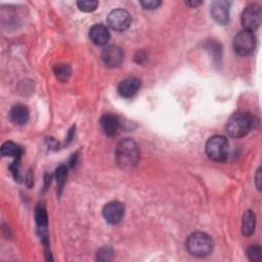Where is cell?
Returning <instances> with one entry per match:
<instances>
[{"label": "cell", "mask_w": 262, "mask_h": 262, "mask_svg": "<svg viewBox=\"0 0 262 262\" xmlns=\"http://www.w3.org/2000/svg\"><path fill=\"white\" fill-rule=\"evenodd\" d=\"M77 5L80 10L84 12H91L96 9L98 2L94 0H80L77 2Z\"/></svg>", "instance_id": "obj_21"}, {"label": "cell", "mask_w": 262, "mask_h": 262, "mask_svg": "<svg viewBox=\"0 0 262 262\" xmlns=\"http://www.w3.org/2000/svg\"><path fill=\"white\" fill-rule=\"evenodd\" d=\"M99 124L103 133L108 137L115 136L120 127V122L118 118L113 114H104L100 118Z\"/></svg>", "instance_id": "obj_13"}, {"label": "cell", "mask_w": 262, "mask_h": 262, "mask_svg": "<svg viewBox=\"0 0 262 262\" xmlns=\"http://www.w3.org/2000/svg\"><path fill=\"white\" fill-rule=\"evenodd\" d=\"M1 154L4 157H11L15 160H19L23 149L18 144L12 141H5L1 146Z\"/></svg>", "instance_id": "obj_16"}, {"label": "cell", "mask_w": 262, "mask_h": 262, "mask_svg": "<svg viewBox=\"0 0 262 262\" xmlns=\"http://www.w3.org/2000/svg\"><path fill=\"white\" fill-rule=\"evenodd\" d=\"M9 118L15 125H25L30 118L29 110L24 104H15L9 111Z\"/></svg>", "instance_id": "obj_14"}, {"label": "cell", "mask_w": 262, "mask_h": 262, "mask_svg": "<svg viewBox=\"0 0 262 262\" xmlns=\"http://www.w3.org/2000/svg\"><path fill=\"white\" fill-rule=\"evenodd\" d=\"M47 213L45 208L42 205H39L36 208V222L41 230H45L47 226Z\"/></svg>", "instance_id": "obj_18"}, {"label": "cell", "mask_w": 262, "mask_h": 262, "mask_svg": "<svg viewBox=\"0 0 262 262\" xmlns=\"http://www.w3.org/2000/svg\"><path fill=\"white\" fill-rule=\"evenodd\" d=\"M230 3L225 0H216L211 3L212 17L220 25H226L229 21Z\"/></svg>", "instance_id": "obj_9"}, {"label": "cell", "mask_w": 262, "mask_h": 262, "mask_svg": "<svg viewBox=\"0 0 262 262\" xmlns=\"http://www.w3.org/2000/svg\"><path fill=\"white\" fill-rule=\"evenodd\" d=\"M247 255L251 261L259 262L262 259V249L259 245H251L247 250Z\"/></svg>", "instance_id": "obj_20"}, {"label": "cell", "mask_w": 262, "mask_h": 262, "mask_svg": "<svg viewBox=\"0 0 262 262\" xmlns=\"http://www.w3.org/2000/svg\"><path fill=\"white\" fill-rule=\"evenodd\" d=\"M232 44L237 55L247 56L251 54L256 47V37L254 33L244 30L234 36Z\"/></svg>", "instance_id": "obj_5"}, {"label": "cell", "mask_w": 262, "mask_h": 262, "mask_svg": "<svg viewBox=\"0 0 262 262\" xmlns=\"http://www.w3.org/2000/svg\"><path fill=\"white\" fill-rule=\"evenodd\" d=\"M107 25L115 31H125L131 25V15L125 9H114L107 15Z\"/></svg>", "instance_id": "obj_7"}, {"label": "cell", "mask_w": 262, "mask_h": 262, "mask_svg": "<svg viewBox=\"0 0 262 262\" xmlns=\"http://www.w3.org/2000/svg\"><path fill=\"white\" fill-rule=\"evenodd\" d=\"M125 214V207L122 203L118 201H113L107 203L102 209V215L106 222L111 224L119 223Z\"/></svg>", "instance_id": "obj_8"}, {"label": "cell", "mask_w": 262, "mask_h": 262, "mask_svg": "<svg viewBox=\"0 0 262 262\" xmlns=\"http://www.w3.org/2000/svg\"><path fill=\"white\" fill-rule=\"evenodd\" d=\"M140 4L144 9H156L161 5V1L159 0H145V1H140Z\"/></svg>", "instance_id": "obj_23"}, {"label": "cell", "mask_w": 262, "mask_h": 262, "mask_svg": "<svg viewBox=\"0 0 262 262\" xmlns=\"http://www.w3.org/2000/svg\"><path fill=\"white\" fill-rule=\"evenodd\" d=\"M115 159L117 165L123 170L134 168L139 161L137 143L131 138L121 139L115 148Z\"/></svg>", "instance_id": "obj_1"}, {"label": "cell", "mask_w": 262, "mask_h": 262, "mask_svg": "<svg viewBox=\"0 0 262 262\" xmlns=\"http://www.w3.org/2000/svg\"><path fill=\"white\" fill-rule=\"evenodd\" d=\"M207 48L209 49V51H211V53L216 59H220V55L222 53V46L218 42L216 41L209 42L207 44Z\"/></svg>", "instance_id": "obj_22"}, {"label": "cell", "mask_w": 262, "mask_h": 262, "mask_svg": "<svg viewBox=\"0 0 262 262\" xmlns=\"http://www.w3.org/2000/svg\"><path fill=\"white\" fill-rule=\"evenodd\" d=\"M53 72L55 74V77L60 81V82H67L72 74V69L69 64L66 63H59L55 64L53 68Z\"/></svg>", "instance_id": "obj_17"}, {"label": "cell", "mask_w": 262, "mask_h": 262, "mask_svg": "<svg viewBox=\"0 0 262 262\" xmlns=\"http://www.w3.org/2000/svg\"><path fill=\"white\" fill-rule=\"evenodd\" d=\"M185 4L187 6H189V7H196L200 4H202V1H196V0H194V1H186Z\"/></svg>", "instance_id": "obj_25"}, {"label": "cell", "mask_w": 262, "mask_h": 262, "mask_svg": "<svg viewBox=\"0 0 262 262\" xmlns=\"http://www.w3.org/2000/svg\"><path fill=\"white\" fill-rule=\"evenodd\" d=\"M255 183H256V186L257 188L260 190L261 189V168H259L256 172V175H255Z\"/></svg>", "instance_id": "obj_24"}, {"label": "cell", "mask_w": 262, "mask_h": 262, "mask_svg": "<svg viewBox=\"0 0 262 262\" xmlns=\"http://www.w3.org/2000/svg\"><path fill=\"white\" fill-rule=\"evenodd\" d=\"M89 37L90 40L97 46H103L105 45L108 40H110V31L108 29L101 25V24H97L91 27V29L89 30Z\"/></svg>", "instance_id": "obj_12"}, {"label": "cell", "mask_w": 262, "mask_h": 262, "mask_svg": "<svg viewBox=\"0 0 262 262\" xmlns=\"http://www.w3.org/2000/svg\"><path fill=\"white\" fill-rule=\"evenodd\" d=\"M256 226V217L253 211L247 210L242 218V232L245 236H250L254 233Z\"/></svg>", "instance_id": "obj_15"}, {"label": "cell", "mask_w": 262, "mask_h": 262, "mask_svg": "<svg viewBox=\"0 0 262 262\" xmlns=\"http://www.w3.org/2000/svg\"><path fill=\"white\" fill-rule=\"evenodd\" d=\"M254 118L249 113L232 115L226 123V132L230 137L241 138L246 136L254 127Z\"/></svg>", "instance_id": "obj_2"}, {"label": "cell", "mask_w": 262, "mask_h": 262, "mask_svg": "<svg viewBox=\"0 0 262 262\" xmlns=\"http://www.w3.org/2000/svg\"><path fill=\"white\" fill-rule=\"evenodd\" d=\"M262 20V9L259 4L252 3L248 5L242 13V25L246 31L254 32Z\"/></svg>", "instance_id": "obj_6"}, {"label": "cell", "mask_w": 262, "mask_h": 262, "mask_svg": "<svg viewBox=\"0 0 262 262\" xmlns=\"http://www.w3.org/2000/svg\"><path fill=\"white\" fill-rule=\"evenodd\" d=\"M139 88H140V80L135 77H130L120 82L118 86V91L122 97L129 98L134 96L138 92Z\"/></svg>", "instance_id": "obj_11"}, {"label": "cell", "mask_w": 262, "mask_h": 262, "mask_svg": "<svg viewBox=\"0 0 262 262\" xmlns=\"http://www.w3.org/2000/svg\"><path fill=\"white\" fill-rule=\"evenodd\" d=\"M207 157L214 162H224L227 159L229 145L226 137L214 135L210 137L205 145Z\"/></svg>", "instance_id": "obj_4"}, {"label": "cell", "mask_w": 262, "mask_h": 262, "mask_svg": "<svg viewBox=\"0 0 262 262\" xmlns=\"http://www.w3.org/2000/svg\"><path fill=\"white\" fill-rule=\"evenodd\" d=\"M101 59L105 66L115 68L122 63L124 59V52L121 47L117 45H110L102 50Z\"/></svg>", "instance_id": "obj_10"}, {"label": "cell", "mask_w": 262, "mask_h": 262, "mask_svg": "<svg viewBox=\"0 0 262 262\" xmlns=\"http://www.w3.org/2000/svg\"><path fill=\"white\" fill-rule=\"evenodd\" d=\"M186 250L193 257H206L210 255L213 250V242L207 233L195 231L187 237Z\"/></svg>", "instance_id": "obj_3"}, {"label": "cell", "mask_w": 262, "mask_h": 262, "mask_svg": "<svg viewBox=\"0 0 262 262\" xmlns=\"http://www.w3.org/2000/svg\"><path fill=\"white\" fill-rule=\"evenodd\" d=\"M67 174H68V169L64 165H60L56 170H55V178H56V183L58 186V190L59 193L63 187V184L66 182V178H67Z\"/></svg>", "instance_id": "obj_19"}]
</instances>
